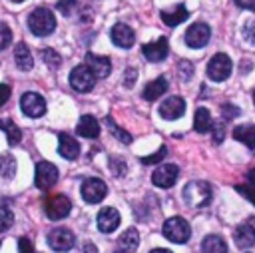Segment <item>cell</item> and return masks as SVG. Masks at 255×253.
<instances>
[{"label": "cell", "mask_w": 255, "mask_h": 253, "mask_svg": "<svg viewBox=\"0 0 255 253\" xmlns=\"http://www.w3.org/2000/svg\"><path fill=\"white\" fill-rule=\"evenodd\" d=\"M179 68H181V78H183V80H189V76L193 74V66H191L189 62H181Z\"/></svg>", "instance_id": "obj_44"}, {"label": "cell", "mask_w": 255, "mask_h": 253, "mask_svg": "<svg viewBox=\"0 0 255 253\" xmlns=\"http://www.w3.org/2000/svg\"><path fill=\"white\" fill-rule=\"evenodd\" d=\"M135 78H137V70H135V68H128L126 74H124V86H126V88H133Z\"/></svg>", "instance_id": "obj_39"}, {"label": "cell", "mask_w": 255, "mask_h": 253, "mask_svg": "<svg viewBox=\"0 0 255 253\" xmlns=\"http://www.w3.org/2000/svg\"><path fill=\"white\" fill-rule=\"evenodd\" d=\"M106 126H108V129H110V131H112V133H114L122 143H131V135H129L126 129H122V127H120V126H118L110 116L106 118Z\"/></svg>", "instance_id": "obj_30"}, {"label": "cell", "mask_w": 255, "mask_h": 253, "mask_svg": "<svg viewBox=\"0 0 255 253\" xmlns=\"http://www.w3.org/2000/svg\"><path fill=\"white\" fill-rule=\"evenodd\" d=\"M10 42H12V30L4 22H0V50L8 48Z\"/></svg>", "instance_id": "obj_36"}, {"label": "cell", "mask_w": 255, "mask_h": 253, "mask_svg": "<svg viewBox=\"0 0 255 253\" xmlns=\"http://www.w3.org/2000/svg\"><path fill=\"white\" fill-rule=\"evenodd\" d=\"M106 193H108V187H106V183L100 177L84 179V183H82V197L88 203H100L106 197Z\"/></svg>", "instance_id": "obj_10"}, {"label": "cell", "mask_w": 255, "mask_h": 253, "mask_svg": "<svg viewBox=\"0 0 255 253\" xmlns=\"http://www.w3.org/2000/svg\"><path fill=\"white\" fill-rule=\"evenodd\" d=\"M233 137L241 143H245L249 149H255V126L253 124H243L233 127Z\"/></svg>", "instance_id": "obj_24"}, {"label": "cell", "mask_w": 255, "mask_h": 253, "mask_svg": "<svg viewBox=\"0 0 255 253\" xmlns=\"http://www.w3.org/2000/svg\"><path fill=\"white\" fill-rule=\"evenodd\" d=\"M42 60H44V64L48 66V68H60V64H62V56L56 52V50H52V48H44L42 52Z\"/></svg>", "instance_id": "obj_31"}, {"label": "cell", "mask_w": 255, "mask_h": 253, "mask_svg": "<svg viewBox=\"0 0 255 253\" xmlns=\"http://www.w3.org/2000/svg\"><path fill=\"white\" fill-rule=\"evenodd\" d=\"M243 38H245L249 44L255 46V20H251V22H247V24L243 26Z\"/></svg>", "instance_id": "obj_38"}, {"label": "cell", "mask_w": 255, "mask_h": 253, "mask_svg": "<svg viewBox=\"0 0 255 253\" xmlns=\"http://www.w3.org/2000/svg\"><path fill=\"white\" fill-rule=\"evenodd\" d=\"M149 253H171L169 249H151Z\"/></svg>", "instance_id": "obj_48"}, {"label": "cell", "mask_w": 255, "mask_h": 253, "mask_svg": "<svg viewBox=\"0 0 255 253\" xmlns=\"http://www.w3.org/2000/svg\"><path fill=\"white\" fill-rule=\"evenodd\" d=\"M247 183H251V185H255V167H253L251 171H247Z\"/></svg>", "instance_id": "obj_47"}, {"label": "cell", "mask_w": 255, "mask_h": 253, "mask_svg": "<svg viewBox=\"0 0 255 253\" xmlns=\"http://www.w3.org/2000/svg\"><path fill=\"white\" fill-rule=\"evenodd\" d=\"M14 223V213L6 207V205H0V233L8 231Z\"/></svg>", "instance_id": "obj_32"}, {"label": "cell", "mask_w": 255, "mask_h": 253, "mask_svg": "<svg viewBox=\"0 0 255 253\" xmlns=\"http://www.w3.org/2000/svg\"><path fill=\"white\" fill-rule=\"evenodd\" d=\"M213 141L215 143L223 141V124H213Z\"/></svg>", "instance_id": "obj_42"}, {"label": "cell", "mask_w": 255, "mask_h": 253, "mask_svg": "<svg viewBox=\"0 0 255 253\" xmlns=\"http://www.w3.org/2000/svg\"><path fill=\"white\" fill-rule=\"evenodd\" d=\"M58 181V167L50 161H38L36 171H34V183L38 189L48 191L54 183Z\"/></svg>", "instance_id": "obj_6"}, {"label": "cell", "mask_w": 255, "mask_h": 253, "mask_svg": "<svg viewBox=\"0 0 255 253\" xmlns=\"http://www.w3.org/2000/svg\"><path fill=\"white\" fill-rule=\"evenodd\" d=\"M165 153H167V147H165V145H161L155 153H151V155H147V157H141L139 161H141L143 165H153V163H159V161L165 157Z\"/></svg>", "instance_id": "obj_33"}, {"label": "cell", "mask_w": 255, "mask_h": 253, "mask_svg": "<svg viewBox=\"0 0 255 253\" xmlns=\"http://www.w3.org/2000/svg\"><path fill=\"white\" fill-rule=\"evenodd\" d=\"M185 114V102L179 96H169L159 104V116L163 120H177Z\"/></svg>", "instance_id": "obj_15"}, {"label": "cell", "mask_w": 255, "mask_h": 253, "mask_svg": "<svg viewBox=\"0 0 255 253\" xmlns=\"http://www.w3.org/2000/svg\"><path fill=\"white\" fill-rule=\"evenodd\" d=\"M116 253H122V251H116Z\"/></svg>", "instance_id": "obj_51"}, {"label": "cell", "mask_w": 255, "mask_h": 253, "mask_svg": "<svg viewBox=\"0 0 255 253\" xmlns=\"http://www.w3.org/2000/svg\"><path fill=\"white\" fill-rule=\"evenodd\" d=\"M110 169L114 171V175H122L126 171V163L122 157H110Z\"/></svg>", "instance_id": "obj_37"}, {"label": "cell", "mask_w": 255, "mask_h": 253, "mask_svg": "<svg viewBox=\"0 0 255 253\" xmlns=\"http://www.w3.org/2000/svg\"><path fill=\"white\" fill-rule=\"evenodd\" d=\"M84 253H98V249H96V245H94V243H90V241H88V243L84 245Z\"/></svg>", "instance_id": "obj_46"}, {"label": "cell", "mask_w": 255, "mask_h": 253, "mask_svg": "<svg viewBox=\"0 0 255 253\" xmlns=\"http://www.w3.org/2000/svg\"><path fill=\"white\" fill-rule=\"evenodd\" d=\"M0 245H2V243H0Z\"/></svg>", "instance_id": "obj_52"}, {"label": "cell", "mask_w": 255, "mask_h": 253, "mask_svg": "<svg viewBox=\"0 0 255 253\" xmlns=\"http://www.w3.org/2000/svg\"><path fill=\"white\" fill-rule=\"evenodd\" d=\"M120 213H118V209H114V207H104V209H100V213H98V229L102 231V233H112V231H116L118 229V225H120Z\"/></svg>", "instance_id": "obj_18"}, {"label": "cell", "mask_w": 255, "mask_h": 253, "mask_svg": "<svg viewBox=\"0 0 255 253\" xmlns=\"http://www.w3.org/2000/svg\"><path fill=\"white\" fill-rule=\"evenodd\" d=\"M18 253H36L34 251V245H32V241L28 237H20V241H18Z\"/></svg>", "instance_id": "obj_40"}, {"label": "cell", "mask_w": 255, "mask_h": 253, "mask_svg": "<svg viewBox=\"0 0 255 253\" xmlns=\"http://www.w3.org/2000/svg\"><path fill=\"white\" fill-rule=\"evenodd\" d=\"M110 38H112V42H114L118 48H131L133 42H135V32H133L128 24L118 22V24L112 26Z\"/></svg>", "instance_id": "obj_14"}, {"label": "cell", "mask_w": 255, "mask_h": 253, "mask_svg": "<svg viewBox=\"0 0 255 253\" xmlns=\"http://www.w3.org/2000/svg\"><path fill=\"white\" fill-rule=\"evenodd\" d=\"M183 201L191 207H205L211 201V185L207 181H189L183 187Z\"/></svg>", "instance_id": "obj_2"}, {"label": "cell", "mask_w": 255, "mask_h": 253, "mask_svg": "<svg viewBox=\"0 0 255 253\" xmlns=\"http://www.w3.org/2000/svg\"><path fill=\"white\" fill-rule=\"evenodd\" d=\"M10 86L8 84H0V106H4L6 102H8V98H10Z\"/></svg>", "instance_id": "obj_43"}, {"label": "cell", "mask_w": 255, "mask_h": 253, "mask_svg": "<svg viewBox=\"0 0 255 253\" xmlns=\"http://www.w3.org/2000/svg\"><path fill=\"white\" fill-rule=\"evenodd\" d=\"M201 251L203 253H227V243L219 235H207L201 241Z\"/></svg>", "instance_id": "obj_28"}, {"label": "cell", "mask_w": 255, "mask_h": 253, "mask_svg": "<svg viewBox=\"0 0 255 253\" xmlns=\"http://www.w3.org/2000/svg\"><path fill=\"white\" fill-rule=\"evenodd\" d=\"M70 211H72V203L62 193H54V195H48L44 199V213L52 221H60V219L68 217Z\"/></svg>", "instance_id": "obj_3"}, {"label": "cell", "mask_w": 255, "mask_h": 253, "mask_svg": "<svg viewBox=\"0 0 255 253\" xmlns=\"http://www.w3.org/2000/svg\"><path fill=\"white\" fill-rule=\"evenodd\" d=\"M141 54H143L149 62H161V60H165L167 54H169L167 38H159V40H155V42L143 44V46H141Z\"/></svg>", "instance_id": "obj_16"}, {"label": "cell", "mask_w": 255, "mask_h": 253, "mask_svg": "<svg viewBox=\"0 0 255 253\" xmlns=\"http://www.w3.org/2000/svg\"><path fill=\"white\" fill-rule=\"evenodd\" d=\"M187 16H189V12H187V8H185L183 4H177V6H173V8L161 12V20H163L167 26H177V24H181L183 20H187Z\"/></svg>", "instance_id": "obj_25"}, {"label": "cell", "mask_w": 255, "mask_h": 253, "mask_svg": "<svg viewBox=\"0 0 255 253\" xmlns=\"http://www.w3.org/2000/svg\"><path fill=\"white\" fill-rule=\"evenodd\" d=\"M20 108L28 118H40L46 114V100L36 92H26L20 98Z\"/></svg>", "instance_id": "obj_8"}, {"label": "cell", "mask_w": 255, "mask_h": 253, "mask_svg": "<svg viewBox=\"0 0 255 253\" xmlns=\"http://www.w3.org/2000/svg\"><path fill=\"white\" fill-rule=\"evenodd\" d=\"M177 175H179V167L175 163H163L151 173V181H153V185L167 189L177 181Z\"/></svg>", "instance_id": "obj_12"}, {"label": "cell", "mask_w": 255, "mask_h": 253, "mask_svg": "<svg viewBox=\"0 0 255 253\" xmlns=\"http://www.w3.org/2000/svg\"><path fill=\"white\" fill-rule=\"evenodd\" d=\"M70 86L76 90V92H90L94 86H96V76L90 72V68L86 64L82 66H76L72 72H70Z\"/></svg>", "instance_id": "obj_7"}, {"label": "cell", "mask_w": 255, "mask_h": 253, "mask_svg": "<svg viewBox=\"0 0 255 253\" xmlns=\"http://www.w3.org/2000/svg\"><path fill=\"white\" fill-rule=\"evenodd\" d=\"M161 231H163V235H165L169 241H173V243H185V241L191 237L189 223H187L183 217H179V215L165 219Z\"/></svg>", "instance_id": "obj_4"}, {"label": "cell", "mask_w": 255, "mask_h": 253, "mask_svg": "<svg viewBox=\"0 0 255 253\" xmlns=\"http://www.w3.org/2000/svg\"><path fill=\"white\" fill-rule=\"evenodd\" d=\"M86 66L90 68V72H92L96 78H108L110 72H112V62H110V58L98 56V54H92V52L86 54Z\"/></svg>", "instance_id": "obj_17"}, {"label": "cell", "mask_w": 255, "mask_h": 253, "mask_svg": "<svg viewBox=\"0 0 255 253\" xmlns=\"http://www.w3.org/2000/svg\"><path fill=\"white\" fill-rule=\"evenodd\" d=\"M56 8L62 12V14H66V16H70L76 8H78V0H58V4H56Z\"/></svg>", "instance_id": "obj_35"}, {"label": "cell", "mask_w": 255, "mask_h": 253, "mask_svg": "<svg viewBox=\"0 0 255 253\" xmlns=\"http://www.w3.org/2000/svg\"><path fill=\"white\" fill-rule=\"evenodd\" d=\"M14 173H16V159L10 153L0 155V175L6 179H12Z\"/></svg>", "instance_id": "obj_29"}, {"label": "cell", "mask_w": 255, "mask_h": 253, "mask_svg": "<svg viewBox=\"0 0 255 253\" xmlns=\"http://www.w3.org/2000/svg\"><path fill=\"white\" fill-rule=\"evenodd\" d=\"M221 112H223V116H225L227 120L239 116V110H237L235 106H231V104H223V106H221Z\"/></svg>", "instance_id": "obj_41"}, {"label": "cell", "mask_w": 255, "mask_h": 253, "mask_svg": "<svg viewBox=\"0 0 255 253\" xmlns=\"http://www.w3.org/2000/svg\"><path fill=\"white\" fill-rule=\"evenodd\" d=\"M12 2H24V0H12Z\"/></svg>", "instance_id": "obj_49"}, {"label": "cell", "mask_w": 255, "mask_h": 253, "mask_svg": "<svg viewBox=\"0 0 255 253\" xmlns=\"http://www.w3.org/2000/svg\"><path fill=\"white\" fill-rule=\"evenodd\" d=\"M253 100H255V92H253Z\"/></svg>", "instance_id": "obj_50"}, {"label": "cell", "mask_w": 255, "mask_h": 253, "mask_svg": "<svg viewBox=\"0 0 255 253\" xmlns=\"http://www.w3.org/2000/svg\"><path fill=\"white\" fill-rule=\"evenodd\" d=\"M58 151L62 157L66 159H76L80 155V143L78 139H74L72 135L68 133H60L58 135Z\"/></svg>", "instance_id": "obj_19"}, {"label": "cell", "mask_w": 255, "mask_h": 253, "mask_svg": "<svg viewBox=\"0 0 255 253\" xmlns=\"http://www.w3.org/2000/svg\"><path fill=\"white\" fill-rule=\"evenodd\" d=\"M167 92V80L163 78V76H159V78H155V80H151L145 88H143V92H141V98L143 100H147V102H155L159 96H163Z\"/></svg>", "instance_id": "obj_21"}, {"label": "cell", "mask_w": 255, "mask_h": 253, "mask_svg": "<svg viewBox=\"0 0 255 253\" xmlns=\"http://www.w3.org/2000/svg\"><path fill=\"white\" fill-rule=\"evenodd\" d=\"M76 131H78V135L92 139V137H98L100 135V124H98V120L92 114H86V116L80 118V122L76 126Z\"/></svg>", "instance_id": "obj_20"}, {"label": "cell", "mask_w": 255, "mask_h": 253, "mask_svg": "<svg viewBox=\"0 0 255 253\" xmlns=\"http://www.w3.org/2000/svg\"><path fill=\"white\" fill-rule=\"evenodd\" d=\"M235 189L255 205V185H251V183H239V185H235Z\"/></svg>", "instance_id": "obj_34"}, {"label": "cell", "mask_w": 255, "mask_h": 253, "mask_svg": "<svg viewBox=\"0 0 255 253\" xmlns=\"http://www.w3.org/2000/svg\"><path fill=\"white\" fill-rule=\"evenodd\" d=\"M211 38V28L205 22H195L185 32V44L189 48H203Z\"/></svg>", "instance_id": "obj_9"}, {"label": "cell", "mask_w": 255, "mask_h": 253, "mask_svg": "<svg viewBox=\"0 0 255 253\" xmlns=\"http://www.w3.org/2000/svg\"><path fill=\"white\" fill-rule=\"evenodd\" d=\"M239 8H247V10H255V0H233Z\"/></svg>", "instance_id": "obj_45"}, {"label": "cell", "mask_w": 255, "mask_h": 253, "mask_svg": "<svg viewBox=\"0 0 255 253\" xmlns=\"http://www.w3.org/2000/svg\"><path fill=\"white\" fill-rule=\"evenodd\" d=\"M233 239L239 249H249L251 245H255V217H249L247 221L239 223L235 227Z\"/></svg>", "instance_id": "obj_13"}, {"label": "cell", "mask_w": 255, "mask_h": 253, "mask_svg": "<svg viewBox=\"0 0 255 253\" xmlns=\"http://www.w3.org/2000/svg\"><path fill=\"white\" fill-rule=\"evenodd\" d=\"M137 245H139V233L133 227L126 229L118 239V251H122V253H133L137 249Z\"/></svg>", "instance_id": "obj_22"}, {"label": "cell", "mask_w": 255, "mask_h": 253, "mask_svg": "<svg viewBox=\"0 0 255 253\" xmlns=\"http://www.w3.org/2000/svg\"><path fill=\"white\" fill-rule=\"evenodd\" d=\"M231 70H233L231 58H229L227 54H223V52L215 54V56L209 60V64H207V76H209V80H213V82H223V80H227V78L231 76Z\"/></svg>", "instance_id": "obj_5"}, {"label": "cell", "mask_w": 255, "mask_h": 253, "mask_svg": "<svg viewBox=\"0 0 255 253\" xmlns=\"http://www.w3.org/2000/svg\"><path fill=\"white\" fill-rule=\"evenodd\" d=\"M74 233L66 227H54L50 233H48V245L54 249V251H70L74 247Z\"/></svg>", "instance_id": "obj_11"}, {"label": "cell", "mask_w": 255, "mask_h": 253, "mask_svg": "<svg viewBox=\"0 0 255 253\" xmlns=\"http://www.w3.org/2000/svg\"><path fill=\"white\" fill-rule=\"evenodd\" d=\"M0 129L6 133V139H8V143H10V145L20 143V139H22V131H20V127H18L10 118L0 120Z\"/></svg>", "instance_id": "obj_27"}, {"label": "cell", "mask_w": 255, "mask_h": 253, "mask_svg": "<svg viewBox=\"0 0 255 253\" xmlns=\"http://www.w3.org/2000/svg\"><path fill=\"white\" fill-rule=\"evenodd\" d=\"M193 127L199 133H207L213 129V120L207 108H197L195 110V118H193Z\"/></svg>", "instance_id": "obj_26"}, {"label": "cell", "mask_w": 255, "mask_h": 253, "mask_svg": "<svg viewBox=\"0 0 255 253\" xmlns=\"http://www.w3.org/2000/svg\"><path fill=\"white\" fill-rule=\"evenodd\" d=\"M14 62H16V66H18L22 72L32 70V66H34V58H32L30 48H28L24 42L16 44V48H14Z\"/></svg>", "instance_id": "obj_23"}, {"label": "cell", "mask_w": 255, "mask_h": 253, "mask_svg": "<svg viewBox=\"0 0 255 253\" xmlns=\"http://www.w3.org/2000/svg\"><path fill=\"white\" fill-rule=\"evenodd\" d=\"M28 28L34 36H48L56 28V18L48 8H36L28 16Z\"/></svg>", "instance_id": "obj_1"}]
</instances>
